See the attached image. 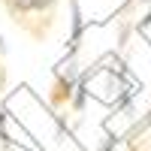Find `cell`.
Masks as SVG:
<instances>
[{
	"label": "cell",
	"instance_id": "obj_1",
	"mask_svg": "<svg viewBox=\"0 0 151 151\" xmlns=\"http://www.w3.org/2000/svg\"><path fill=\"white\" fill-rule=\"evenodd\" d=\"M60 3L64 0H0L6 18L33 42L48 40V33L58 24Z\"/></svg>",
	"mask_w": 151,
	"mask_h": 151
}]
</instances>
